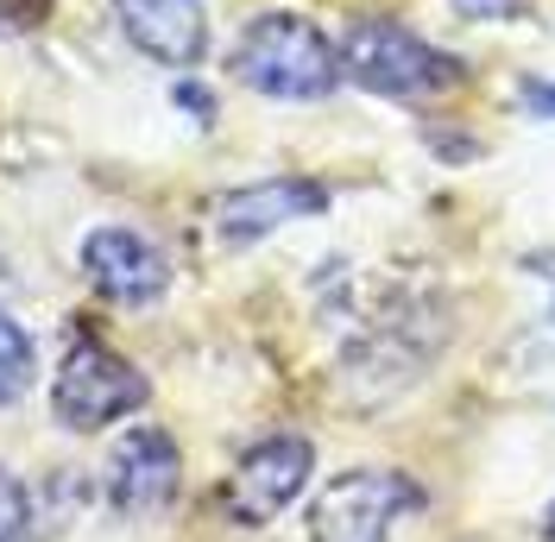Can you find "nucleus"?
Returning <instances> with one entry per match:
<instances>
[{
	"label": "nucleus",
	"instance_id": "f257e3e1",
	"mask_svg": "<svg viewBox=\"0 0 555 542\" xmlns=\"http://www.w3.org/2000/svg\"><path fill=\"white\" fill-rule=\"evenodd\" d=\"M228 64H234V76L246 89H259L272 102H322L341 82V57H335L328 33L315 20H304V13H259V20H246V33L234 38Z\"/></svg>",
	"mask_w": 555,
	"mask_h": 542
},
{
	"label": "nucleus",
	"instance_id": "0eeeda50",
	"mask_svg": "<svg viewBox=\"0 0 555 542\" xmlns=\"http://www.w3.org/2000/svg\"><path fill=\"white\" fill-rule=\"evenodd\" d=\"M183 486V454L158 423H139L107 454V505L120 517H158Z\"/></svg>",
	"mask_w": 555,
	"mask_h": 542
},
{
	"label": "nucleus",
	"instance_id": "9d476101",
	"mask_svg": "<svg viewBox=\"0 0 555 542\" xmlns=\"http://www.w3.org/2000/svg\"><path fill=\"white\" fill-rule=\"evenodd\" d=\"M33 373H38V347H33V335H26L13 315H0V410L20 404V398L33 391Z\"/></svg>",
	"mask_w": 555,
	"mask_h": 542
},
{
	"label": "nucleus",
	"instance_id": "39448f33",
	"mask_svg": "<svg viewBox=\"0 0 555 542\" xmlns=\"http://www.w3.org/2000/svg\"><path fill=\"white\" fill-rule=\"evenodd\" d=\"M315 474V448L304 436H266L259 448H246L241 467L228 474V517L259 530L278 511H291L304 499V486Z\"/></svg>",
	"mask_w": 555,
	"mask_h": 542
},
{
	"label": "nucleus",
	"instance_id": "f8f14e48",
	"mask_svg": "<svg viewBox=\"0 0 555 542\" xmlns=\"http://www.w3.org/2000/svg\"><path fill=\"white\" fill-rule=\"evenodd\" d=\"M524 107H530L537 120H555V82H543V76H530V82H524Z\"/></svg>",
	"mask_w": 555,
	"mask_h": 542
},
{
	"label": "nucleus",
	"instance_id": "6e6552de",
	"mask_svg": "<svg viewBox=\"0 0 555 542\" xmlns=\"http://www.w3.org/2000/svg\"><path fill=\"white\" fill-rule=\"evenodd\" d=\"M82 271L114 304H152L171 284V259L145 234H133V228H95L82 240Z\"/></svg>",
	"mask_w": 555,
	"mask_h": 542
},
{
	"label": "nucleus",
	"instance_id": "1a4fd4ad",
	"mask_svg": "<svg viewBox=\"0 0 555 542\" xmlns=\"http://www.w3.org/2000/svg\"><path fill=\"white\" fill-rule=\"evenodd\" d=\"M114 20L152 64L165 69H196L208 51L203 0H114Z\"/></svg>",
	"mask_w": 555,
	"mask_h": 542
},
{
	"label": "nucleus",
	"instance_id": "423d86ee",
	"mask_svg": "<svg viewBox=\"0 0 555 542\" xmlns=\"http://www.w3.org/2000/svg\"><path fill=\"white\" fill-rule=\"evenodd\" d=\"M322 208H328V190L315 177H259V183H241V190L215 196L208 221H215L221 246H253V240L278 234L291 221H310Z\"/></svg>",
	"mask_w": 555,
	"mask_h": 542
},
{
	"label": "nucleus",
	"instance_id": "9b49d317",
	"mask_svg": "<svg viewBox=\"0 0 555 542\" xmlns=\"http://www.w3.org/2000/svg\"><path fill=\"white\" fill-rule=\"evenodd\" d=\"M33 524V492L13 479V467H0V542H20Z\"/></svg>",
	"mask_w": 555,
	"mask_h": 542
},
{
	"label": "nucleus",
	"instance_id": "7ed1b4c3",
	"mask_svg": "<svg viewBox=\"0 0 555 542\" xmlns=\"http://www.w3.org/2000/svg\"><path fill=\"white\" fill-rule=\"evenodd\" d=\"M423 505L411 474L398 467H353L335 474L310 499V542H385L404 511Z\"/></svg>",
	"mask_w": 555,
	"mask_h": 542
},
{
	"label": "nucleus",
	"instance_id": "f03ea898",
	"mask_svg": "<svg viewBox=\"0 0 555 542\" xmlns=\"http://www.w3.org/2000/svg\"><path fill=\"white\" fill-rule=\"evenodd\" d=\"M335 57H341V76L347 82H360V89H373V95H391V102H423V95H442L454 89L467 64L454 57V51H436L429 38H416L411 26H398V20H353L335 44Z\"/></svg>",
	"mask_w": 555,
	"mask_h": 542
},
{
	"label": "nucleus",
	"instance_id": "20e7f679",
	"mask_svg": "<svg viewBox=\"0 0 555 542\" xmlns=\"http://www.w3.org/2000/svg\"><path fill=\"white\" fill-rule=\"evenodd\" d=\"M145 378L139 366H127L114 347L102 340H82V347H69V360L57 366V385H51V416L76 429V436H89V429H107V423H120V416H133L145 404Z\"/></svg>",
	"mask_w": 555,
	"mask_h": 542
},
{
	"label": "nucleus",
	"instance_id": "4468645a",
	"mask_svg": "<svg viewBox=\"0 0 555 542\" xmlns=\"http://www.w3.org/2000/svg\"><path fill=\"white\" fill-rule=\"evenodd\" d=\"M543 542H555V505L543 511Z\"/></svg>",
	"mask_w": 555,
	"mask_h": 542
},
{
	"label": "nucleus",
	"instance_id": "ddd939ff",
	"mask_svg": "<svg viewBox=\"0 0 555 542\" xmlns=\"http://www.w3.org/2000/svg\"><path fill=\"white\" fill-rule=\"evenodd\" d=\"M177 102L190 107V114H203V120H208V114H215V102H208V95H203V89H196V82H177Z\"/></svg>",
	"mask_w": 555,
	"mask_h": 542
}]
</instances>
